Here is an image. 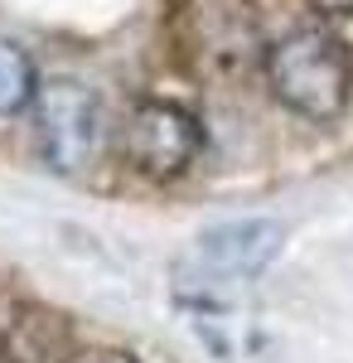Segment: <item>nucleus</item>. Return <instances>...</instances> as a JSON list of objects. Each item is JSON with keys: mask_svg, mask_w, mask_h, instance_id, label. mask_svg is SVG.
Instances as JSON below:
<instances>
[{"mask_svg": "<svg viewBox=\"0 0 353 363\" xmlns=\"http://www.w3.org/2000/svg\"><path fill=\"white\" fill-rule=\"evenodd\" d=\"M73 325L54 306L15 286H0V359L5 363H68Z\"/></svg>", "mask_w": 353, "mask_h": 363, "instance_id": "39448f33", "label": "nucleus"}, {"mask_svg": "<svg viewBox=\"0 0 353 363\" xmlns=\"http://www.w3.org/2000/svg\"><path fill=\"white\" fill-rule=\"evenodd\" d=\"M107 363H136V359H126V354H107Z\"/></svg>", "mask_w": 353, "mask_h": 363, "instance_id": "1a4fd4ad", "label": "nucleus"}, {"mask_svg": "<svg viewBox=\"0 0 353 363\" xmlns=\"http://www.w3.org/2000/svg\"><path fill=\"white\" fill-rule=\"evenodd\" d=\"M281 252V223L271 218H242V223L208 228L194 242V267L208 281H247L262 277Z\"/></svg>", "mask_w": 353, "mask_h": 363, "instance_id": "423d86ee", "label": "nucleus"}, {"mask_svg": "<svg viewBox=\"0 0 353 363\" xmlns=\"http://www.w3.org/2000/svg\"><path fill=\"white\" fill-rule=\"evenodd\" d=\"M271 97L305 121H334L353 102V58L325 29H300L262 54Z\"/></svg>", "mask_w": 353, "mask_h": 363, "instance_id": "f03ea898", "label": "nucleus"}, {"mask_svg": "<svg viewBox=\"0 0 353 363\" xmlns=\"http://www.w3.org/2000/svg\"><path fill=\"white\" fill-rule=\"evenodd\" d=\"M164 25L198 83H242L267 54L252 0H169Z\"/></svg>", "mask_w": 353, "mask_h": 363, "instance_id": "f257e3e1", "label": "nucleus"}, {"mask_svg": "<svg viewBox=\"0 0 353 363\" xmlns=\"http://www.w3.org/2000/svg\"><path fill=\"white\" fill-rule=\"evenodd\" d=\"M121 150H126L131 169L145 174V179H179L203 150V126L189 107L150 97L126 116Z\"/></svg>", "mask_w": 353, "mask_h": 363, "instance_id": "20e7f679", "label": "nucleus"}, {"mask_svg": "<svg viewBox=\"0 0 353 363\" xmlns=\"http://www.w3.org/2000/svg\"><path fill=\"white\" fill-rule=\"evenodd\" d=\"M34 131H39V150L44 160L63 174H78L92 169L102 155V140H107V116L92 87L73 83V78H58V83L34 87Z\"/></svg>", "mask_w": 353, "mask_h": 363, "instance_id": "7ed1b4c3", "label": "nucleus"}, {"mask_svg": "<svg viewBox=\"0 0 353 363\" xmlns=\"http://www.w3.org/2000/svg\"><path fill=\"white\" fill-rule=\"evenodd\" d=\"M34 87H39V73H34V58L0 39V116H15L34 102Z\"/></svg>", "mask_w": 353, "mask_h": 363, "instance_id": "0eeeda50", "label": "nucleus"}, {"mask_svg": "<svg viewBox=\"0 0 353 363\" xmlns=\"http://www.w3.org/2000/svg\"><path fill=\"white\" fill-rule=\"evenodd\" d=\"M325 20H353V0H310Z\"/></svg>", "mask_w": 353, "mask_h": 363, "instance_id": "6e6552de", "label": "nucleus"}]
</instances>
